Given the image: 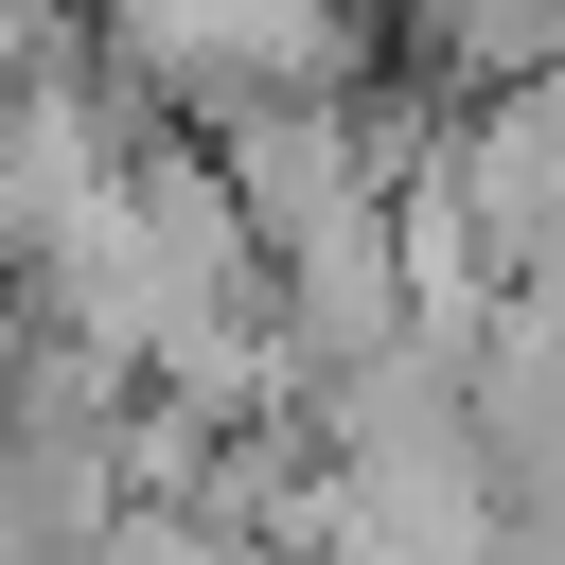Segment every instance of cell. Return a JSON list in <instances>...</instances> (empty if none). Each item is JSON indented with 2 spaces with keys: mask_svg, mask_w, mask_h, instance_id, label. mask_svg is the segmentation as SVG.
Masks as SVG:
<instances>
[{
  "mask_svg": "<svg viewBox=\"0 0 565 565\" xmlns=\"http://www.w3.org/2000/svg\"><path fill=\"white\" fill-rule=\"evenodd\" d=\"M565 71V0H388V88L424 106H494Z\"/></svg>",
  "mask_w": 565,
  "mask_h": 565,
  "instance_id": "obj_1",
  "label": "cell"
}]
</instances>
